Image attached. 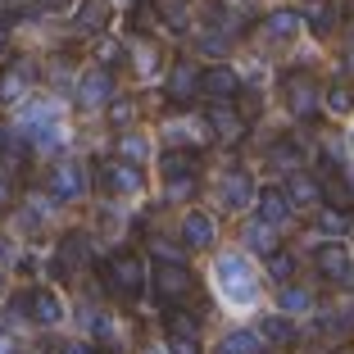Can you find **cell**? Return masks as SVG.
<instances>
[{
  "label": "cell",
  "mask_w": 354,
  "mask_h": 354,
  "mask_svg": "<svg viewBox=\"0 0 354 354\" xmlns=\"http://www.w3.org/2000/svg\"><path fill=\"white\" fill-rule=\"evenodd\" d=\"M55 114H59V109H55L50 100L28 104V114H23V132H28V127H41V123H55Z\"/></svg>",
  "instance_id": "484cf974"
},
{
  "label": "cell",
  "mask_w": 354,
  "mask_h": 354,
  "mask_svg": "<svg viewBox=\"0 0 354 354\" xmlns=\"http://www.w3.org/2000/svg\"><path fill=\"white\" fill-rule=\"evenodd\" d=\"M196 91H200V68H196L191 59H177L173 73H168V95L182 104V100H191Z\"/></svg>",
  "instance_id": "7c38bea8"
},
{
  "label": "cell",
  "mask_w": 354,
  "mask_h": 354,
  "mask_svg": "<svg viewBox=\"0 0 354 354\" xmlns=\"http://www.w3.org/2000/svg\"><path fill=\"white\" fill-rule=\"evenodd\" d=\"M28 77H32V64H10L5 73H0V104H14L23 91H28Z\"/></svg>",
  "instance_id": "2e32d148"
},
{
  "label": "cell",
  "mask_w": 354,
  "mask_h": 354,
  "mask_svg": "<svg viewBox=\"0 0 354 354\" xmlns=\"http://www.w3.org/2000/svg\"><path fill=\"white\" fill-rule=\"evenodd\" d=\"M323 196H327V205H332V209H341V214H345V209H354V196H350V187H345L341 177H332V182H327V187H323Z\"/></svg>",
  "instance_id": "4316f807"
},
{
  "label": "cell",
  "mask_w": 354,
  "mask_h": 354,
  "mask_svg": "<svg viewBox=\"0 0 354 354\" xmlns=\"http://www.w3.org/2000/svg\"><path fill=\"white\" fill-rule=\"evenodd\" d=\"M218 286H223V295H227L232 304H250L254 300V277H250V268H245L241 254H223L218 259Z\"/></svg>",
  "instance_id": "7a4b0ae2"
},
{
  "label": "cell",
  "mask_w": 354,
  "mask_h": 354,
  "mask_svg": "<svg viewBox=\"0 0 354 354\" xmlns=\"http://www.w3.org/2000/svg\"><path fill=\"white\" fill-rule=\"evenodd\" d=\"M245 245H250V250H259V254H272L277 250V227H272V223H250V227H245Z\"/></svg>",
  "instance_id": "ffe728a7"
},
{
  "label": "cell",
  "mask_w": 354,
  "mask_h": 354,
  "mask_svg": "<svg viewBox=\"0 0 354 354\" xmlns=\"http://www.w3.org/2000/svg\"><path fill=\"white\" fill-rule=\"evenodd\" d=\"M277 309L281 313H304V309H309V291H304V286H286L281 300H277Z\"/></svg>",
  "instance_id": "83f0119b"
},
{
  "label": "cell",
  "mask_w": 354,
  "mask_h": 354,
  "mask_svg": "<svg viewBox=\"0 0 354 354\" xmlns=\"http://www.w3.org/2000/svg\"><path fill=\"white\" fill-rule=\"evenodd\" d=\"M268 277L277 281V286H281V281H291L295 277V259H291V254H281V250H272L268 254Z\"/></svg>",
  "instance_id": "d4e9b609"
},
{
  "label": "cell",
  "mask_w": 354,
  "mask_h": 354,
  "mask_svg": "<svg viewBox=\"0 0 354 354\" xmlns=\"http://www.w3.org/2000/svg\"><path fill=\"white\" fill-rule=\"evenodd\" d=\"M146 281H150V272H146V259L136 250H118L114 259L104 263V286L114 295H123V300H141L146 295Z\"/></svg>",
  "instance_id": "6da1fadb"
},
{
  "label": "cell",
  "mask_w": 354,
  "mask_h": 354,
  "mask_svg": "<svg viewBox=\"0 0 354 354\" xmlns=\"http://www.w3.org/2000/svg\"><path fill=\"white\" fill-rule=\"evenodd\" d=\"M150 250L164 263H182V245H173V241H164V236H150Z\"/></svg>",
  "instance_id": "4dcf8cb0"
},
{
  "label": "cell",
  "mask_w": 354,
  "mask_h": 354,
  "mask_svg": "<svg viewBox=\"0 0 354 354\" xmlns=\"http://www.w3.org/2000/svg\"><path fill=\"white\" fill-rule=\"evenodd\" d=\"M205 123L214 127L218 141H236L241 127H245V123H241V114L232 109V100H214V104H209V114H205Z\"/></svg>",
  "instance_id": "30bf717a"
},
{
  "label": "cell",
  "mask_w": 354,
  "mask_h": 354,
  "mask_svg": "<svg viewBox=\"0 0 354 354\" xmlns=\"http://www.w3.org/2000/svg\"><path fill=\"white\" fill-rule=\"evenodd\" d=\"M109 23V0H82V10H77V28L82 32H100Z\"/></svg>",
  "instance_id": "d6986e66"
},
{
  "label": "cell",
  "mask_w": 354,
  "mask_h": 354,
  "mask_svg": "<svg viewBox=\"0 0 354 354\" xmlns=\"http://www.w3.org/2000/svg\"><path fill=\"white\" fill-rule=\"evenodd\" d=\"M318 223H323V232H327V236H336V232H341V209H336V214L327 209V214H323Z\"/></svg>",
  "instance_id": "836d02e7"
},
{
  "label": "cell",
  "mask_w": 354,
  "mask_h": 354,
  "mask_svg": "<svg viewBox=\"0 0 354 354\" xmlns=\"http://www.w3.org/2000/svg\"><path fill=\"white\" fill-rule=\"evenodd\" d=\"M100 182L114 191V196H141V168L127 164V159L104 164V168H100Z\"/></svg>",
  "instance_id": "8992f818"
},
{
  "label": "cell",
  "mask_w": 354,
  "mask_h": 354,
  "mask_svg": "<svg viewBox=\"0 0 354 354\" xmlns=\"http://www.w3.org/2000/svg\"><path fill=\"white\" fill-rule=\"evenodd\" d=\"M59 354H91V345H86V341H68Z\"/></svg>",
  "instance_id": "74e56055"
},
{
  "label": "cell",
  "mask_w": 354,
  "mask_h": 354,
  "mask_svg": "<svg viewBox=\"0 0 354 354\" xmlns=\"http://www.w3.org/2000/svg\"><path fill=\"white\" fill-rule=\"evenodd\" d=\"M191 187H196V173H177V177H168V200L191 196Z\"/></svg>",
  "instance_id": "1f68e13d"
},
{
  "label": "cell",
  "mask_w": 354,
  "mask_h": 354,
  "mask_svg": "<svg viewBox=\"0 0 354 354\" xmlns=\"http://www.w3.org/2000/svg\"><path fill=\"white\" fill-rule=\"evenodd\" d=\"M286 196H291L295 209H313L318 200H323V187H318L309 173H295L291 168V177H286Z\"/></svg>",
  "instance_id": "9a60e30c"
},
{
  "label": "cell",
  "mask_w": 354,
  "mask_h": 354,
  "mask_svg": "<svg viewBox=\"0 0 354 354\" xmlns=\"http://www.w3.org/2000/svg\"><path fill=\"white\" fill-rule=\"evenodd\" d=\"M200 91H205L209 100H236L241 95V77L218 64V68H205V73H200Z\"/></svg>",
  "instance_id": "9c48e42d"
},
{
  "label": "cell",
  "mask_w": 354,
  "mask_h": 354,
  "mask_svg": "<svg viewBox=\"0 0 354 354\" xmlns=\"http://www.w3.org/2000/svg\"><path fill=\"white\" fill-rule=\"evenodd\" d=\"M259 341H272V345H295V341H300V332H295V323L286 318V313H272V318H263V323H259Z\"/></svg>",
  "instance_id": "e0dca14e"
},
{
  "label": "cell",
  "mask_w": 354,
  "mask_h": 354,
  "mask_svg": "<svg viewBox=\"0 0 354 354\" xmlns=\"http://www.w3.org/2000/svg\"><path fill=\"white\" fill-rule=\"evenodd\" d=\"M109 95H114V73H109V68H91V73L82 77V86H77V104H82V109H100Z\"/></svg>",
  "instance_id": "52a82bcc"
},
{
  "label": "cell",
  "mask_w": 354,
  "mask_h": 354,
  "mask_svg": "<svg viewBox=\"0 0 354 354\" xmlns=\"http://www.w3.org/2000/svg\"><path fill=\"white\" fill-rule=\"evenodd\" d=\"M350 91H345V86H327V109H332V114H350Z\"/></svg>",
  "instance_id": "d6a6232c"
},
{
  "label": "cell",
  "mask_w": 354,
  "mask_h": 354,
  "mask_svg": "<svg viewBox=\"0 0 354 354\" xmlns=\"http://www.w3.org/2000/svg\"><path fill=\"white\" fill-rule=\"evenodd\" d=\"M82 191H86V173H82V164H59L50 173V196L55 200H82Z\"/></svg>",
  "instance_id": "ba28073f"
},
{
  "label": "cell",
  "mask_w": 354,
  "mask_h": 354,
  "mask_svg": "<svg viewBox=\"0 0 354 354\" xmlns=\"http://www.w3.org/2000/svg\"><path fill=\"white\" fill-rule=\"evenodd\" d=\"M281 91H286V104H291L295 118H313L318 114V86H313L309 73H286L281 77Z\"/></svg>",
  "instance_id": "3957f363"
},
{
  "label": "cell",
  "mask_w": 354,
  "mask_h": 354,
  "mask_svg": "<svg viewBox=\"0 0 354 354\" xmlns=\"http://www.w3.org/2000/svg\"><path fill=\"white\" fill-rule=\"evenodd\" d=\"M295 28H300V14H291V10H281L268 19V37H277V41H291Z\"/></svg>",
  "instance_id": "603a6c76"
},
{
  "label": "cell",
  "mask_w": 354,
  "mask_h": 354,
  "mask_svg": "<svg viewBox=\"0 0 354 354\" xmlns=\"http://www.w3.org/2000/svg\"><path fill=\"white\" fill-rule=\"evenodd\" d=\"M28 318H32V323H41V327H55L64 318L59 295H55V291H32L28 295Z\"/></svg>",
  "instance_id": "5bb4252c"
},
{
  "label": "cell",
  "mask_w": 354,
  "mask_h": 354,
  "mask_svg": "<svg viewBox=\"0 0 354 354\" xmlns=\"http://www.w3.org/2000/svg\"><path fill=\"white\" fill-rule=\"evenodd\" d=\"M272 164H281V168H300L304 164V155H300V146L295 141H281V146H272Z\"/></svg>",
  "instance_id": "f1b7e54d"
},
{
  "label": "cell",
  "mask_w": 354,
  "mask_h": 354,
  "mask_svg": "<svg viewBox=\"0 0 354 354\" xmlns=\"http://www.w3.org/2000/svg\"><path fill=\"white\" fill-rule=\"evenodd\" d=\"M182 236H187L191 250H205L209 241H214V218L209 214H187L182 218Z\"/></svg>",
  "instance_id": "ac0fdd59"
},
{
  "label": "cell",
  "mask_w": 354,
  "mask_h": 354,
  "mask_svg": "<svg viewBox=\"0 0 354 354\" xmlns=\"http://www.w3.org/2000/svg\"><path fill=\"white\" fill-rule=\"evenodd\" d=\"M118 150H123V159H146L150 155V146H146V136H141V132H127L123 141H118Z\"/></svg>",
  "instance_id": "f546056e"
},
{
  "label": "cell",
  "mask_w": 354,
  "mask_h": 354,
  "mask_svg": "<svg viewBox=\"0 0 354 354\" xmlns=\"http://www.w3.org/2000/svg\"><path fill=\"white\" fill-rule=\"evenodd\" d=\"M95 55H100L104 64H114V59H118V46H114V41H100V46H95Z\"/></svg>",
  "instance_id": "e575fe53"
},
{
  "label": "cell",
  "mask_w": 354,
  "mask_h": 354,
  "mask_svg": "<svg viewBox=\"0 0 354 354\" xmlns=\"http://www.w3.org/2000/svg\"><path fill=\"white\" fill-rule=\"evenodd\" d=\"M168 354H196V341H177V336H173V345H168Z\"/></svg>",
  "instance_id": "d590c367"
},
{
  "label": "cell",
  "mask_w": 354,
  "mask_h": 354,
  "mask_svg": "<svg viewBox=\"0 0 354 354\" xmlns=\"http://www.w3.org/2000/svg\"><path fill=\"white\" fill-rule=\"evenodd\" d=\"M159 168H164V177H177V173H196V155H187V150H168V155L159 159Z\"/></svg>",
  "instance_id": "cb8c5ba5"
},
{
  "label": "cell",
  "mask_w": 354,
  "mask_h": 354,
  "mask_svg": "<svg viewBox=\"0 0 354 354\" xmlns=\"http://www.w3.org/2000/svg\"><path fill=\"white\" fill-rule=\"evenodd\" d=\"M182 5H187V0H159V14H168V19H173V14L182 10Z\"/></svg>",
  "instance_id": "8d00e7d4"
},
{
  "label": "cell",
  "mask_w": 354,
  "mask_h": 354,
  "mask_svg": "<svg viewBox=\"0 0 354 354\" xmlns=\"http://www.w3.org/2000/svg\"><path fill=\"white\" fill-rule=\"evenodd\" d=\"M150 281H155V291L164 295V300H182V295L196 291V277H191L182 263H159V268L150 272Z\"/></svg>",
  "instance_id": "5b68a950"
},
{
  "label": "cell",
  "mask_w": 354,
  "mask_h": 354,
  "mask_svg": "<svg viewBox=\"0 0 354 354\" xmlns=\"http://www.w3.org/2000/svg\"><path fill=\"white\" fill-rule=\"evenodd\" d=\"M164 323H168V336H177V341H196V336H200V318H196V313L173 309Z\"/></svg>",
  "instance_id": "44dd1931"
},
{
  "label": "cell",
  "mask_w": 354,
  "mask_h": 354,
  "mask_svg": "<svg viewBox=\"0 0 354 354\" xmlns=\"http://www.w3.org/2000/svg\"><path fill=\"white\" fill-rule=\"evenodd\" d=\"M254 196H259V191H254V182H250L245 168H232V173L223 177V205L227 209H245Z\"/></svg>",
  "instance_id": "8fae6325"
},
{
  "label": "cell",
  "mask_w": 354,
  "mask_h": 354,
  "mask_svg": "<svg viewBox=\"0 0 354 354\" xmlns=\"http://www.w3.org/2000/svg\"><path fill=\"white\" fill-rule=\"evenodd\" d=\"M218 354H263V345H259L254 332H232L227 341L218 345Z\"/></svg>",
  "instance_id": "7402d4cb"
},
{
  "label": "cell",
  "mask_w": 354,
  "mask_h": 354,
  "mask_svg": "<svg viewBox=\"0 0 354 354\" xmlns=\"http://www.w3.org/2000/svg\"><path fill=\"white\" fill-rule=\"evenodd\" d=\"M313 268L323 272L327 281H336V286H354V263H350L345 245H318L313 250Z\"/></svg>",
  "instance_id": "277c9868"
},
{
  "label": "cell",
  "mask_w": 354,
  "mask_h": 354,
  "mask_svg": "<svg viewBox=\"0 0 354 354\" xmlns=\"http://www.w3.org/2000/svg\"><path fill=\"white\" fill-rule=\"evenodd\" d=\"M259 209H263V223H272V227H286V223H291V214H295L291 196H286L281 187L259 191Z\"/></svg>",
  "instance_id": "4fadbf2b"
}]
</instances>
